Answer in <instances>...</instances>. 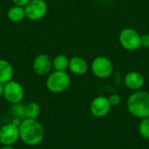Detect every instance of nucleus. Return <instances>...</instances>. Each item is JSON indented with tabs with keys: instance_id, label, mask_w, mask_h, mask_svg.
<instances>
[{
	"instance_id": "1",
	"label": "nucleus",
	"mask_w": 149,
	"mask_h": 149,
	"mask_svg": "<svg viewBox=\"0 0 149 149\" xmlns=\"http://www.w3.org/2000/svg\"><path fill=\"white\" fill-rule=\"evenodd\" d=\"M45 131L43 125L38 120L24 119L19 126V139L30 147L41 144L45 139Z\"/></svg>"
},
{
	"instance_id": "2",
	"label": "nucleus",
	"mask_w": 149,
	"mask_h": 149,
	"mask_svg": "<svg viewBox=\"0 0 149 149\" xmlns=\"http://www.w3.org/2000/svg\"><path fill=\"white\" fill-rule=\"evenodd\" d=\"M127 108L129 113L140 120L149 117V93L135 91L127 100Z\"/></svg>"
},
{
	"instance_id": "3",
	"label": "nucleus",
	"mask_w": 149,
	"mask_h": 149,
	"mask_svg": "<svg viewBox=\"0 0 149 149\" xmlns=\"http://www.w3.org/2000/svg\"><path fill=\"white\" fill-rule=\"evenodd\" d=\"M71 85V77L66 71H54L46 79V88L53 93L66 91Z\"/></svg>"
},
{
	"instance_id": "4",
	"label": "nucleus",
	"mask_w": 149,
	"mask_h": 149,
	"mask_svg": "<svg viewBox=\"0 0 149 149\" xmlns=\"http://www.w3.org/2000/svg\"><path fill=\"white\" fill-rule=\"evenodd\" d=\"M121 46L127 51H136L141 47V34L134 28L126 27L119 34Z\"/></svg>"
},
{
	"instance_id": "5",
	"label": "nucleus",
	"mask_w": 149,
	"mask_h": 149,
	"mask_svg": "<svg viewBox=\"0 0 149 149\" xmlns=\"http://www.w3.org/2000/svg\"><path fill=\"white\" fill-rule=\"evenodd\" d=\"M3 96L10 105L20 103L24 98V89L17 81L10 80L3 84Z\"/></svg>"
},
{
	"instance_id": "6",
	"label": "nucleus",
	"mask_w": 149,
	"mask_h": 149,
	"mask_svg": "<svg viewBox=\"0 0 149 149\" xmlns=\"http://www.w3.org/2000/svg\"><path fill=\"white\" fill-rule=\"evenodd\" d=\"M91 70L97 78L107 79L110 77L113 72V64L107 57L98 56L93 60Z\"/></svg>"
},
{
	"instance_id": "7",
	"label": "nucleus",
	"mask_w": 149,
	"mask_h": 149,
	"mask_svg": "<svg viewBox=\"0 0 149 149\" xmlns=\"http://www.w3.org/2000/svg\"><path fill=\"white\" fill-rule=\"evenodd\" d=\"M24 8L25 17L32 21L42 19L48 11V6L45 0H31Z\"/></svg>"
},
{
	"instance_id": "8",
	"label": "nucleus",
	"mask_w": 149,
	"mask_h": 149,
	"mask_svg": "<svg viewBox=\"0 0 149 149\" xmlns=\"http://www.w3.org/2000/svg\"><path fill=\"white\" fill-rule=\"evenodd\" d=\"M19 140V127L7 123L0 128V143L2 146H13Z\"/></svg>"
},
{
	"instance_id": "9",
	"label": "nucleus",
	"mask_w": 149,
	"mask_h": 149,
	"mask_svg": "<svg viewBox=\"0 0 149 149\" xmlns=\"http://www.w3.org/2000/svg\"><path fill=\"white\" fill-rule=\"evenodd\" d=\"M112 106L106 96L95 97L90 104V112L96 118H104L111 111Z\"/></svg>"
},
{
	"instance_id": "10",
	"label": "nucleus",
	"mask_w": 149,
	"mask_h": 149,
	"mask_svg": "<svg viewBox=\"0 0 149 149\" xmlns=\"http://www.w3.org/2000/svg\"><path fill=\"white\" fill-rule=\"evenodd\" d=\"M52 67V61L47 54L38 55L32 63V69L34 72L39 76L47 75Z\"/></svg>"
},
{
	"instance_id": "11",
	"label": "nucleus",
	"mask_w": 149,
	"mask_h": 149,
	"mask_svg": "<svg viewBox=\"0 0 149 149\" xmlns=\"http://www.w3.org/2000/svg\"><path fill=\"white\" fill-rule=\"evenodd\" d=\"M124 84L127 88L132 91H139L141 90L145 84L144 76L139 72H129L126 74L124 78Z\"/></svg>"
},
{
	"instance_id": "12",
	"label": "nucleus",
	"mask_w": 149,
	"mask_h": 149,
	"mask_svg": "<svg viewBox=\"0 0 149 149\" xmlns=\"http://www.w3.org/2000/svg\"><path fill=\"white\" fill-rule=\"evenodd\" d=\"M68 69L75 75H84L88 71V64L81 57H73L69 59Z\"/></svg>"
},
{
	"instance_id": "13",
	"label": "nucleus",
	"mask_w": 149,
	"mask_h": 149,
	"mask_svg": "<svg viewBox=\"0 0 149 149\" xmlns=\"http://www.w3.org/2000/svg\"><path fill=\"white\" fill-rule=\"evenodd\" d=\"M14 76V69L12 65L5 60L0 58V83L5 84L10 80Z\"/></svg>"
},
{
	"instance_id": "14",
	"label": "nucleus",
	"mask_w": 149,
	"mask_h": 149,
	"mask_svg": "<svg viewBox=\"0 0 149 149\" xmlns=\"http://www.w3.org/2000/svg\"><path fill=\"white\" fill-rule=\"evenodd\" d=\"M7 17L10 19V21L13 23H19L23 21L26 17H25V11L24 7L17 6L14 5L11 8L9 9L7 12Z\"/></svg>"
},
{
	"instance_id": "15",
	"label": "nucleus",
	"mask_w": 149,
	"mask_h": 149,
	"mask_svg": "<svg viewBox=\"0 0 149 149\" xmlns=\"http://www.w3.org/2000/svg\"><path fill=\"white\" fill-rule=\"evenodd\" d=\"M52 67L55 71H66L69 66V58L64 54L57 55L52 60Z\"/></svg>"
},
{
	"instance_id": "16",
	"label": "nucleus",
	"mask_w": 149,
	"mask_h": 149,
	"mask_svg": "<svg viewBox=\"0 0 149 149\" xmlns=\"http://www.w3.org/2000/svg\"><path fill=\"white\" fill-rule=\"evenodd\" d=\"M41 113V107L37 102H30L25 106V118L38 120Z\"/></svg>"
},
{
	"instance_id": "17",
	"label": "nucleus",
	"mask_w": 149,
	"mask_h": 149,
	"mask_svg": "<svg viewBox=\"0 0 149 149\" xmlns=\"http://www.w3.org/2000/svg\"><path fill=\"white\" fill-rule=\"evenodd\" d=\"M10 111L13 118H19L21 120L25 119V106L22 102L12 104Z\"/></svg>"
},
{
	"instance_id": "18",
	"label": "nucleus",
	"mask_w": 149,
	"mask_h": 149,
	"mask_svg": "<svg viewBox=\"0 0 149 149\" xmlns=\"http://www.w3.org/2000/svg\"><path fill=\"white\" fill-rule=\"evenodd\" d=\"M138 131L140 135L143 139H149V117L141 119L138 127Z\"/></svg>"
},
{
	"instance_id": "19",
	"label": "nucleus",
	"mask_w": 149,
	"mask_h": 149,
	"mask_svg": "<svg viewBox=\"0 0 149 149\" xmlns=\"http://www.w3.org/2000/svg\"><path fill=\"white\" fill-rule=\"evenodd\" d=\"M108 100L112 107H117L121 102V97L119 94H112L108 97Z\"/></svg>"
},
{
	"instance_id": "20",
	"label": "nucleus",
	"mask_w": 149,
	"mask_h": 149,
	"mask_svg": "<svg viewBox=\"0 0 149 149\" xmlns=\"http://www.w3.org/2000/svg\"><path fill=\"white\" fill-rule=\"evenodd\" d=\"M141 46L148 48L149 47V34L145 33L143 35H141Z\"/></svg>"
},
{
	"instance_id": "21",
	"label": "nucleus",
	"mask_w": 149,
	"mask_h": 149,
	"mask_svg": "<svg viewBox=\"0 0 149 149\" xmlns=\"http://www.w3.org/2000/svg\"><path fill=\"white\" fill-rule=\"evenodd\" d=\"M14 5L20 6V7H24L31 0H11Z\"/></svg>"
},
{
	"instance_id": "22",
	"label": "nucleus",
	"mask_w": 149,
	"mask_h": 149,
	"mask_svg": "<svg viewBox=\"0 0 149 149\" xmlns=\"http://www.w3.org/2000/svg\"><path fill=\"white\" fill-rule=\"evenodd\" d=\"M22 120H21L19 118H13L12 120H11V123L14 124V125H16V126H17V127H19L20 124H21V122H22Z\"/></svg>"
},
{
	"instance_id": "23",
	"label": "nucleus",
	"mask_w": 149,
	"mask_h": 149,
	"mask_svg": "<svg viewBox=\"0 0 149 149\" xmlns=\"http://www.w3.org/2000/svg\"><path fill=\"white\" fill-rule=\"evenodd\" d=\"M3 84L0 83V97L3 96Z\"/></svg>"
},
{
	"instance_id": "24",
	"label": "nucleus",
	"mask_w": 149,
	"mask_h": 149,
	"mask_svg": "<svg viewBox=\"0 0 149 149\" xmlns=\"http://www.w3.org/2000/svg\"><path fill=\"white\" fill-rule=\"evenodd\" d=\"M0 149H14L12 146H3L2 148H0Z\"/></svg>"
},
{
	"instance_id": "25",
	"label": "nucleus",
	"mask_w": 149,
	"mask_h": 149,
	"mask_svg": "<svg viewBox=\"0 0 149 149\" xmlns=\"http://www.w3.org/2000/svg\"><path fill=\"white\" fill-rule=\"evenodd\" d=\"M2 127V123H1V121H0V128Z\"/></svg>"
}]
</instances>
